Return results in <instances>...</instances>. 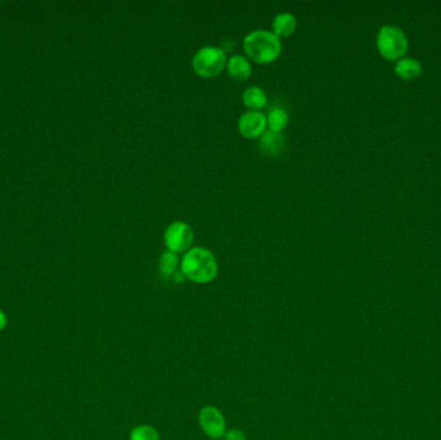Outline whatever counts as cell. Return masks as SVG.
I'll use <instances>...</instances> for the list:
<instances>
[{
  "label": "cell",
  "instance_id": "cell-1",
  "mask_svg": "<svg viewBox=\"0 0 441 440\" xmlns=\"http://www.w3.org/2000/svg\"><path fill=\"white\" fill-rule=\"evenodd\" d=\"M179 269L194 283L205 284L216 277L218 263L213 252L204 247H194L184 254Z\"/></svg>",
  "mask_w": 441,
  "mask_h": 440
},
{
  "label": "cell",
  "instance_id": "cell-2",
  "mask_svg": "<svg viewBox=\"0 0 441 440\" xmlns=\"http://www.w3.org/2000/svg\"><path fill=\"white\" fill-rule=\"evenodd\" d=\"M243 48L247 56L257 64H270L280 56V38L273 32L258 29L245 35Z\"/></svg>",
  "mask_w": 441,
  "mask_h": 440
},
{
  "label": "cell",
  "instance_id": "cell-3",
  "mask_svg": "<svg viewBox=\"0 0 441 440\" xmlns=\"http://www.w3.org/2000/svg\"><path fill=\"white\" fill-rule=\"evenodd\" d=\"M225 50L215 46H205L198 49L193 57L195 73L204 78H213L222 73L226 67Z\"/></svg>",
  "mask_w": 441,
  "mask_h": 440
},
{
  "label": "cell",
  "instance_id": "cell-4",
  "mask_svg": "<svg viewBox=\"0 0 441 440\" xmlns=\"http://www.w3.org/2000/svg\"><path fill=\"white\" fill-rule=\"evenodd\" d=\"M377 46L382 56L390 60H396L405 53L408 48V41L405 34L399 27L387 25L378 33Z\"/></svg>",
  "mask_w": 441,
  "mask_h": 440
},
{
  "label": "cell",
  "instance_id": "cell-5",
  "mask_svg": "<svg viewBox=\"0 0 441 440\" xmlns=\"http://www.w3.org/2000/svg\"><path fill=\"white\" fill-rule=\"evenodd\" d=\"M194 243L193 228L184 221H175L164 231V245L167 251L186 253Z\"/></svg>",
  "mask_w": 441,
  "mask_h": 440
},
{
  "label": "cell",
  "instance_id": "cell-6",
  "mask_svg": "<svg viewBox=\"0 0 441 440\" xmlns=\"http://www.w3.org/2000/svg\"><path fill=\"white\" fill-rule=\"evenodd\" d=\"M266 115L258 110H248L238 121V130L247 139H259L267 130Z\"/></svg>",
  "mask_w": 441,
  "mask_h": 440
},
{
  "label": "cell",
  "instance_id": "cell-7",
  "mask_svg": "<svg viewBox=\"0 0 441 440\" xmlns=\"http://www.w3.org/2000/svg\"><path fill=\"white\" fill-rule=\"evenodd\" d=\"M199 424L210 439H219L225 435V418L216 407L203 408L199 413Z\"/></svg>",
  "mask_w": 441,
  "mask_h": 440
},
{
  "label": "cell",
  "instance_id": "cell-8",
  "mask_svg": "<svg viewBox=\"0 0 441 440\" xmlns=\"http://www.w3.org/2000/svg\"><path fill=\"white\" fill-rule=\"evenodd\" d=\"M259 151L269 158H279L287 149V139L279 132L266 131L259 137Z\"/></svg>",
  "mask_w": 441,
  "mask_h": 440
},
{
  "label": "cell",
  "instance_id": "cell-9",
  "mask_svg": "<svg viewBox=\"0 0 441 440\" xmlns=\"http://www.w3.org/2000/svg\"><path fill=\"white\" fill-rule=\"evenodd\" d=\"M226 69L229 75L235 81H247L252 75V65L249 60L241 55H233L227 60Z\"/></svg>",
  "mask_w": 441,
  "mask_h": 440
},
{
  "label": "cell",
  "instance_id": "cell-10",
  "mask_svg": "<svg viewBox=\"0 0 441 440\" xmlns=\"http://www.w3.org/2000/svg\"><path fill=\"white\" fill-rule=\"evenodd\" d=\"M297 27V18L290 12H281L273 21V33L278 38H285L294 33Z\"/></svg>",
  "mask_w": 441,
  "mask_h": 440
},
{
  "label": "cell",
  "instance_id": "cell-11",
  "mask_svg": "<svg viewBox=\"0 0 441 440\" xmlns=\"http://www.w3.org/2000/svg\"><path fill=\"white\" fill-rule=\"evenodd\" d=\"M243 102L250 110H258L266 106L267 104V95L265 90L257 85H250L243 93Z\"/></svg>",
  "mask_w": 441,
  "mask_h": 440
},
{
  "label": "cell",
  "instance_id": "cell-12",
  "mask_svg": "<svg viewBox=\"0 0 441 440\" xmlns=\"http://www.w3.org/2000/svg\"><path fill=\"white\" fill-rule=\"evenodd\" d=\"M395 71L404 79H413L422 73V66L416 58H401L395 65Z\"/></svg>",
  "mask_w": 441,
  "mask_h": 440
},
{
  "label": "cell",
  "instance_id": "cell-13",
  "mask_svg": "<svg viewBox=\"0 0 441 440\" xmlns=\"http://www.w3.org/2000/svg\"><path fill=\"white\" fill-rule=\"evenodd\" d=\"M266 119H267V127L270 131L280 133L288 125L289 115L287 110H284L283 107H273L266 116Z\"/></svg>",
  "mask_w": 441,
  "mask_h": 440
},
{
  "label": "cell",
  "instance_id": "cell-14",
  "mask_svg": "<svg viewBox=\"0 0 441 440\" xmlns=\"http://www.w3.org/2000/svg\"><path fill=\"white\" fill-rule=\"evenodd\" d=\"M179 266H181V262L178 260L176 253L170 252V251L161 253L159 270L164 277H170L177 275Z\"/></svg>",
  "mask_w": 441,
  "mask_h": 440
},
{
  "label": "cell",
  "instance_id": "cell-15",
  "mask_svg": "<svg viewBox=\"0 0 441 440\" xmlns=\"http://www.w3.org/2000/svg\"><path fill=\"white\" fill-rule=\"evenodd\" d=\"M129 440H161V435L153 426L141 425L130 432Z\"/></svg>",
  "mask_w": 441,
  "mask_h": 440
},
{
  "label": "cell",
  "instance_id": "cell-16",
  "mask_svg": "<svg viewBox=\"0 0 441 440\" xmlns=\"http://www.w3.org/2000/svg\"><path fill=\"white\" fill-rule=\"evenodd\" d=\"M225 440H247L244 432L238 430V429H231L229 432H225Z\"/></svg>",
  "mask_w": 441,
  "mask_h": 440
},
{
  "label": "cell",
  "instance_id": "cell-17",
  "mask_svg": "<svg viewBox=\"0 0 441 440\" xmlns=\"http://www.w3.org/2000/svg\"><path fill=\"white\" fill-rule=\"evenodd\" d=\"M8 324V319H7V315L0 310V332L3 331V329H6V326Z\"/></svg>",
  "mask_w": 441,
  "mask_h": 440
}]
</instances>
